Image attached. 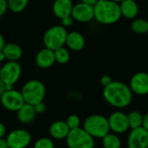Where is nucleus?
I'll return each instance as SVG.
<instances>
[{
  "label": "nucleus",
  "instance_id": "1",
  "mask_svg": "<svg viewBox=\"0 0 148 148\" xmlns=\"http://www.w3.org/2000/svg\"><path fill=\"white\" fill-rule=\"evenodd\" d=\"M103 98L112 107L121 109L128 107L133 100V92L124 82L113 81L103 88Z\"/></svg>",
  "mask_w": 148,
  "mask_h": 148
},
{
  "label": "nucleus",
  "instance_id": "2",
  "mask_svg": "<svg viewBox=\"0 0 148 148\" xmlns=\"http://www.w3.org/2000/svg\"><path fill=\"white\" fill-rule=\"evenodd\" d=\"M121 16L120 3L113 0H98L94 6V18L99 23L113 24L117 23Z\"/></svg>",
  "mask_w": 148,
  "mask_h": 148
},
{
  "label": "nucleus",
  "instance_id": "3",
  "mask_svg": "<svg viewBox=\"0 0 148 148\" xmlns=\"http://www.w3.org/2000/svg\"><path fill=\"white\" fill-rule=\"evenodd\" d=\"M82 128L94 139H102L110 133L108 120L101 114H92L85 119Z\"/></svg>",
  "mask_w": 148,
  "mask_h": 148
},
{
  "label": "nucleus",
  "instance_id": "4",
  "mask_svg": "<svg viewBox=\"0 0 148 148\" xmlns=\"http://www.w3.org/2000/svg\"><path fill=\"white\" fill-rule=\"evenodd\" d=\"M21 93L25 103L35 106L37 103L43 101L46 95V88L42 82L38 80H30L23 86Z\"/></svg>",
  "mask_w": 148,
  "mask_h": 148
},
{
  "label": "nucleus",
  "instance_id": "5",
  "mask_svg": "<svg viewBox=\"0 0 148 148\" xmlns=\"http://www.w3.org/2000/svg\"><path fill=\"white\" fill-rule=\"evenodd\" d=\"M68 31L62 25H56L49 28L43 36V43L45 48L51 50H56L59 48L64 47Z\"/></svg>",
  "mask_w": 148,
  "mask_h": 148
},
{
  "label": "nucleus",
  "instance_id": "6",
  "mask_svg": "<svg viewBox=\"0 0 148 148\" xmlns=\"http://www.w3.org/2000/svg\"><path fill=\"white\" fill-rule=\"evenodd\" d=\"M66 142L69 148H95V139L82 127L70 130Z\"/></svg>",
  "mask_w": 148,
  "mask_h": 148
},
{
  "label": "nucleus",
  "instance_id": "7",
  "mask_svg": "<svg viewBox=\"0 0 148 148\" xmlns=\"http://www.w3.org/2000/svg\"><path fill=\"white\" fill-rule=\"evenodd\" d=\"M22 74L21 65L17 62L9 61L1 68L0 80L6 85V89L13 88V85L19 80Z\"/></svg>",
  "mask_w": 148,
  "mask_h": 148
},
{
  "label": "nucleus",
  "instance_id": "8",
  "mask_svg": "<svg viewBox=\"0 0 148 148\" xmlns=\"http://www.w3.org/2000/svg\"><path fill=\"white\" fill-rule=\"evenodd\" d=\"M2 106L8 111L17 112L25 103L21 91L16 89L6 90L0 97Z\"/></svg>",
  "mask_w": 148,
  "mask_h": 148
},
{
  "label": "nucleus",
  "instance_id": "9",
  "mask_svg": "<svg viewBox=\"0 0 148 148\" xmlns=\"http://www.w3.org/2000/svg\"><path fill=\"white\" fill-rule=\"evenodd\" d=\"M9 148H26L31 142L30 134L24 129L11 131L6 137Z\"/></svg>",
  "mask_w": 148,
  "mask_h": 148
},
{
  "label": "nucleus",
  "instance_id": "10",
  "mask_svg": "<svg viewBox=\"0 0 148 148\" xmlns=\"http://www.w3.org/2000/svg\"><path fill=\"white\" fill-rule=\"evenodd\" d=\"M110 131L116 134L126 133L130 127L127 120V114L121 111L113 112L108 118Z\"/></svg>",
  "mask_w": 148,
  "mask_h": 148
},
{
  "label": "nucleus",
  "instance_id": "11",
  "mask_svg": "<svg viewBox=\"0 0 148 148\" xmlns=\"http://www.w3.org/2000/svg\"><path fill=\"white\" fill-rule=\"evenodd\" d=\"M129 88L133 94L144 96L148 95V73L138 72L130 79Z\"/></svg>",
  "mask_w": 148,
  "mask_h": 148
},
{
  "label": "nucleus",
  "instance_id": "12",
  "mask_svg": "<svg viewBox=\"0 0 148 148\" xmlns=\"http://www.w3.org/2000/svg\"><path fill=\"white\" fill-rule=\"evenodd\" d=\"M128 148H148V132L142 127L131 129L127 138Z\"/></svg>",
  "mask_w": 148,
  "mask_h": 148
},
{
  "label": "nucleus",
  "instance_id": "13",
  "mask_svg": "<svg viewBox=\"0 0 148 148\" xmlns=\"http://www.w3.org/2000/svg\"><path fill=\"white\" fill-rule=\"evenodd\" d=\"M71 16L79 23H88L94 19V6L82 2L74 4Z\"/></svg>",
  "mask_w": 148,
  "mask_h": 148
},
{
  "label": "nucleus",
  "instance_id": "14",
  "mask_svg": "<svg viewBox=\"0 0 148 148\" xmlns=\"http://www.w3.org/2000/svg\"><path fill=\"white\" fill-rule=\"evenodd\" d=\"M36 65L41 69L50 68L56 62L54 50L47 48L41 49L36 56Z\"/></svg>",
  "mask_w": 148,
  "mask_h": 148
},
{
  "label": "nucleus",
  "instance_id": "15",
  "mask_svg": "<svg viewBox=\"0 0 148 148\" xmlns=\"http://www.w3.org/2000/svg\"><path fill=\"white\" fill-rule=\"evenodd\" d=\"M74 3L72 0H55L53 3V12L60 19L71 16Z\"/></svg>",
  "mask_w": 148,
  "mask_h": 148
},
{
  "label": "nucleus",
  "instance_id": "16",
  "mask_svg": "<svg viewBox=\"0 0 148 148\" xmlns=\"http://www.w3.org/2000/svg\"><path fill=\"white\" fill-rule=\"evenodd\" d=\"M70 129L64 121H56L49 127V134L55 140H64L68 137Z\"/></svg>",
  "mask_w": 148,
  "mask_h": 148
},
{
  "label": "nucleus",
  "instance_id": "17",
  "mask_svg": "<svg viewBox=\"0 0 148 148\" xmlns=\"http://www.w3.org/2000/svg\"><path fill=\"white\" fill-rule=\"evenodd\" d=\"M66 45L73 51H81L85 47V38L80 32L71 31L68 33Z\"/></svg>",
  "mask_w": 148,
  "mask_h": 148
},
{
  "label": "nucleus",
  "instance_id": "18",
  "mask_svg": "<svg viewBox=\"0 0 148 148\" xmlns=\"http://www.w3.org/2000/svg\"><path fill=\"white\" fill-rule=\"evenodd\" d=\"M36 112L33 105L24 103L23 106L16 112V118L19 122L23 124L31 123L36 116Z\"/></svg>",
  "mask_w": 148,
  "mask_h": 148
},
{
  "label": "nucleus",
  "instance_id": "19",
  "mask_svg": "<svg viewBox=\"0 0 148 148\" xmlns=\"http://www.w3.org/2000/svg\"><path fill=\"white\" fill-rule=\"evenodd\" d=\"M121 16L127 19H135L139 13V6L135 0H123L120 3Z\"/></svg>",
  "mask_w": 148,
  "mask_h": 148
},
{
  "label": "nucleus",
  "instance_id": "20",
  "mask_svg": "<svg viewBox=\"0 0 148 148\" xmlns=\"http://www.w3.org/2000/svg\"><path fill=\"white\" fill-rule=\"evenodd\" d=\"M2 52L3 53L5 58L8 61L11 62H17L23 55V50L21 47L18 44L13 42L5 43L2 49Z\"/></svg>",
  "mask_w": 148,
  "mask_h": 148
},
{
  "label": "nucleus",
  "instance_id": "21",
  "mask_svg": "<svg viewBox=\"0 0 148 148\" xmlns=\"http://www.w3.org/2000/svg\"><path fill=\"white\" fill-rule=\"evenodd\" d=\"M102 146L104 148H121V140L118 134L109 133L102 138Z\"/></svg>",
  "mask_w": 148,
  "mask_h": 148
},
{
  "label": "nucleus",
  "instance_id": "22",
  "mask_svg": "<svg viewBox=\"0 0 148 148\" xmlns=\"http://www.w3.org/2000/svg\"><path fill=\"white\" fill-rule=\"evenodd\" d=\"M143 117L144 115L137 110L129 112L127 114V120H128L130 129H135V128L142 127Z\"/></svg>",
  "mask_w": 148,
  "mask_h": 148
},
{
  "label": "nucleus",
  "instance_id": "23",
  "mask_svg": "<svg viewBox=\"0 0 148 148\" xmlns=\"http://www.w3.org/2000/svg\"><path fill=\"white\" fill-rule=\"evenodd\" d=\"M131 29L138 35L148 33V21L144 18H135L131 23Z\"/></svg>",
  "mask_w": 148,
  "mask_h": 148
},
{
  "label": "nucleus",
  "instance_id": "24",
  "mask_svg": "<svg viewBox=\"0 0 148 148\" xmlns=\"http://www.w3.org/2000/svg\"><path fill=\"white\" fill-rule=\"evenodd\" d=\"M54 52H55L56 62L60 64H66L70 59L69 51L68 50V49H66L64 47L59 48V49H56Z\"/></svg>",
  "mask_w": 148,
  "mask_h": 148
},
{
  "label": "nucleus",
  "instance_id": "25",
  "mask_svg": "<svg viewBox=\"0 0 148 148\" xmlns=\"http://www.w3.org/2000/svg\"><path fill=\"white\" fill-rule=\"evenodd\" d=\"M29 0H7L9 9L14 13L22 12L27 6Z\"/></svg>",
  "mask_w": 148,
  "mask_h": 148
},
{
  "label": "nucleus",
  "instance_id": "26",
  "mask_svg": "<svg viewBox=\"0 0 148 148\" xmlns=\"http://www.w3.org/2000/svg\"><path fill=\"white\" fill-rule=\"evenodd\" d=\"M34 148H55V145L51 139L47 137H42L36 141Z\"/></svg>",
  "mask_w": 148,
  "mask_h": 148
},
{
  "label": "nucleus",
  "instance_id": "27",
  "mask_svg": "<svg viewBox=\"0 0 148 148\" xmlns=\"http://www.w3.org/2000/svg\"><path fill=\"white\" fill-rule=\"evenodd\" d=\"M66 123L69 126L70 130H74V129H77L80 127L81 120H80L79 116H77L76 114H71L67 118Z\"/></svg>",
  "mask_w": 148,
  "mask_h": 148
},
{
  "label": "nucleus",
  "instance_id": "28",
  "mask_svg": "<svg viewBox=\"0 0 148 148\" xmlns=\"http://www.w3.org/2000/svg\"><path fill=\"white\" fill-rule=\"evenodd\" d=\"M34 108H35V110H36V112L37 114H43V113L46 111V105H45V103H44L43 101L36 104V105L34 106Z\"/></svg>",
  "mask_w": 148,
  "mask_h": 148
},
{
  "label": "nucleus",
  "instance_id": "29",
  "mask_svg": "<svg viewBox=\"0 0 148 148\" xmlns=\"http://www.w3.org/2000/svg\"><path fill=\"white\" fill-rule=\"evenodd\" d=\"M74 21H75V20L73 19V17H72L71 16H66V17H64V18L61 19L62 25L63 27H65V28H67V27H70V26L73 24Z\"/></svg>",
  "mask_w": 148,
  "mask_h": 148
},
{
  "label": "nucleus",
  "instance_id": "30",
  "mask_svg": "<svg viewBox=\"0 0 148 148\" xmlns=\"http://www.w3.org/2000/svg\"><path fill=\"white\" fill-rule=\"evenodd\" d=\"M8 8L9 7H8L7 0H0V17L6 13Z\"/></svg>",
  "mask_w": 148,
  "mask_h": 148
},
{
  "label": "nucleus",
  "instance_id": "31",
  "mask_svg": "<svg viewBox=\"0 0 148 148\" xmlns=\"http://www.w3.org/2000/svg\"><path fill=\"white\" fill-rule=\"evenodd\" d=\"M112 82H113L112 78H111L109 75H103V76L101 78V85H102L103 87L108 86Z\"/></svg>",
  "mask_w": 148,
  "mask_h": 148
},
{
  "label": "nucleus",
  "instance_id": "32",
  "mask_svg": "<svg viewBox=\"0 0 148 148\" xmlns=\"http://www.w3.org/2000/svg\"><path fill=\"white\" fill-rule=\"evenodd\" d=\"M5 135H6V127L2 122H0V139H3Z\"/></svg>",
  "mask_w": 148,
  "mask_h": 148
},
{
  "label": "nucleus",
  "instance_id": "33",
  "mask_svg": "<svg viewBox=\"0 0 148 148\" xmlns=\"http://www.w3.org/2000/svg\"><path fill=\"white\" fill-rule=\"evenodd\" d=\"M142 127H144L148 132V113H147L144 117H143V123H142Z\"/></svg>",
  "mask_w": 148,
  "mask_h": 148
},
{
  "label": "nucleus",
  "instance_id": "34",
  "mask_svg": "<svg viewBox=\"0 0 148 148\" xmlns=\"http://www.w3.org/2000/svg\"><path fill=\"white\" fill-rule=\"evenodd\" d=\"M6 85L0 80V97L3 95V93L6 91Z\"/></svg>",
  "mask_w": 148,
  "mask_h": 148
},
{
  "label": "nucleus",
  "instance_id": "35",
  "mask_svg": "<svg viewBox=\"0 0 148 148\" xmlns=\"http://www.w3.org/2000/svg\"><path fill=\"white\" fill-rule=\"evenodd\" d=\"M81 2L87 3V4H89L91 6H95L96 4V3L98 2V0H81Z\"/></svg>",
  "mask_w": 148,
  "mask_h": 148
},
{
  "label": "nucleus",
  "instance_id": "36",
  "mask_svg": "<svg viewBox=\"0 0 148 148\" xmlns=\"http://www.w3.org/2000/svg\"><path fill=\"white\" fill-rule=\"evenodd\" d=\"M0 148H9L6 139H0Z\"/></svg>",
  "mask_w": 148,
  "mask_h": 148
},
{
  "label": "nucleus",
  "instance_id": "37",
  "mask_svg": "<svg viewBox=\"0 0 148 148\" xmlns=\"http://www.w3.org/2000/svg\"><path fill=\"white\" fill-rule=\"evenodd\" d=\"M4 44H5L4 38H3V36L1 35V33H0V51H2V49H3V46H4Z\"/></svg>",
  "mask_w": 148,
  "mask_h": 148
},
{
  "label": "nucleus",
  "instance_id": "38",
  "mask_svg": "<svg viewBox=\"0 0 148 148\" xmlns=\"http://www.w3.org/2000/svg\"><path fill=\"white\" fill-rule=\"evenodd\" d=\"M6 58H5V56H4V55H3V53L2 52V51H0V62H3V61H4Z\"/></svg>",
  "mask_w": 148,
  "mask_h": 148
},
{
  "label": "nucleus",
  "instance_id": "39",
  "mask_svg": "<svg viewBox=\"0 0 148 148\" xmlns=\"http://www.w3.org/2000/svg\"><path fill=\"white\" fill-rule=\"evenodd\" d=\"M113 1L117 2V3H121V1H123V0H113Z\"/></svg>",
  "mask_w": 148,
  "mask_h": 148
},
{
  "label": "nucleus",
  "instance_id": "40",
  "mask_svg": "<svg viewBox=\"0 0 148 148\" xmlns=\"http://www.w3.org/2000/svg\"><path fill=\"white\" fill-rule=\"evenodd\" d=\"M1 68H2V66L0 65V72H1Z\"/></svg>",
  "mask_w": 148,
  "mask_h": 148
},
{
  "label": "nucleus",
  "instance_id": "41",
  "mask_svg": "<svg viewBox=\"0 0 148 148\" xmlns=\"http://www.w3.org/2000/svg\"><path fill=\"white\" fill-rule=\"evenodd\" d=\"M0 22H1V20H0Z\"/></svg>",
  "mask_w": 148,
  "mask_h": 148
}]
</instances>
